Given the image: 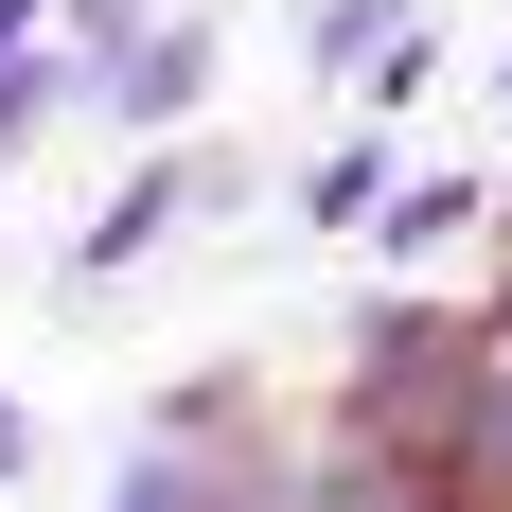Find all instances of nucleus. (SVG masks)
<instances>
[{
  "label": "nucleus",
  "instance_id": "obj_1",
  "mask_svg": "<svg viewBox=\"0 0 512 512\" xmlns=\"http://www.w3.org/2000/svg\"><path fill=\"white\" fill-rule=\"evenodd\" d=\"M336 442L442 477V495H477V318L460 301H371V336L336 354ZM477 512H495V495H477Z\"/></svg>",
  "mask_w": 512,
  "mask_h": 512
},
{
  "label": "nucleus",
  "instance_id": "obj_2",
  "mask_svg": "<svg viewBox=\"0 0 512 512\" xmlns=\"http://www.w3.org/2000/svg\"><path fill=\"white\" fill-rule=\"evenodd\" d=\"M106 106H142V124H159V106H195V36H142V53H106Z\"/></svg>",
  "mask_w": 512,
  "mask_h": 512
},
{
  "label": "nucleus",
  "instance_id": "obj_3",
  "mask_svg": "<svg viewBox=\"0 0 512 512\" xmlns=\"http://www.w3.org/2000/svg\"><path fill=\"white\" fill-rule=\"evenodd\" d=\"M371 177H389V159H371V142H336V159L301 177V212H318V230H354V212H371Z\"/></svg>",
  "mask_w": 512,
  "mask_h": 512
},
{
  "label": "nucleus",
  "instance_id": "obj_4",
  "mask_svg": "<svg viewBox=\"0 0 512 512\" xmlns=\"http://www.w3.org/2000/svg\"><path fill=\"white\" fill-rule=\"evenodd\" d=\"M18 460H36V424H18V407H0V477H18Z\"/></svg>",
  "mask_w": 512,
  "mask_h": 512
},
{
  "label": "nucleus",
  "instance_id": "obj_5",
  "mask_svg": "<svg viewBox=\"0 0 512 512\" xmlns=\"http://www.w3.org/2000/svg\"><path fill=\"white\" fill-rule=\"evenodd\" d=\"M124 18H142V0H89V36H124Z\"/></svg>",
  "mask_w": 512,
  "mask_h": 512
}]
</instances>
